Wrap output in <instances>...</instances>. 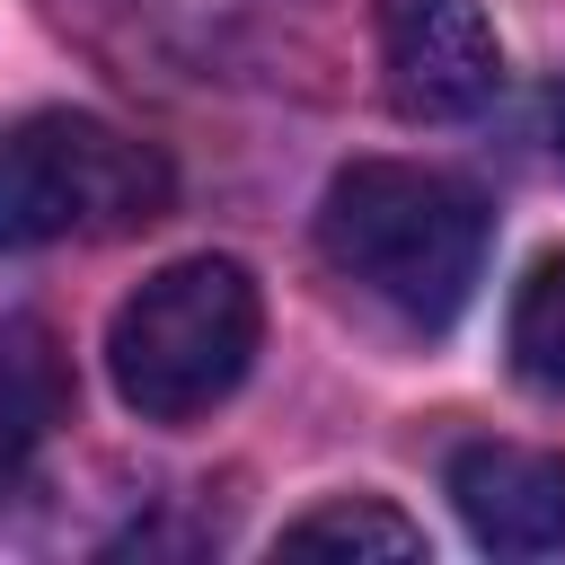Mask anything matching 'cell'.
<instances>
[{
    "label": "cell",
    "mask_w": 565,
    "mask_h": 565,
    "mask_svg": "<svg viewBox=\"0 0 565 565\" xmlns=\"http://www.w3.org/2000/svg\"><path fill=\"white\" fill-rule=\"evenodd\" d=\"M556 159H565V88H556Z\"/></svg>",
    "instance_id": "9c48e42d"
},
{
    "label": "cell",
    "mask_w": 565,
    "mask_h": 565,
    "mask_svg": "<svg viewBox=\"0 0 565 565\" xmlns=\"http://www.w3.org/2000/svg\"><path fill=\"white\" fill-rule=\"evenodd\" d=\"M380 62L415 124H459L503 88V44L477 0H380Z\"/></svg>",
    "instance_id": "277c9868"
},
{
    "label": "cell",
    "mask_w": 565,
    "mask_h": 565,
    "mask_svg": "<svg viewBox=\"0 0 565 565\" xmlns=\"http://www.w3.org/2000/svg\"><path fill=\"white\" fill-rule=\"evenodd\" d=\"M256 335H265V300H256V274L238 256H177L159 265L106 327V371H115V397L150 424H194L212 415L247 362H256Z\"/></svg>",
    "instance_id": "7a4b0ae2"
},
{
    "label": "cell",
    "mask_w": 565,
    "mask_h": 565,
    "mask_svg": "<svg viewBox=\"0 0 565 565\" xmlns=\"http://www.w3.org/2000/svg\"><path fill=\"white\" fill-rule=\"evenodd\" d=\"M450 503L486 556H556L565 547V459L530 441L450 450Z\"/></svg>",
    "instance_id": "5b68a950"
},
{
    "label": "cell",
    "mask_w": 565,
    "mask_h": 565,
    "mask_svg": "<svg viewBox=\"0 0 565 565\" xmlns=\"http://www.w3.org/2000/svg\"><path fill=\"white\" fill-rule=\"evenodd\" d=\"M318 247L380 309H397L406 327L441 335L477 300V274H486V247H494V212H486L477 185H459L441 168L353 159L318 203Z\"/></svg>",
    "instance_id": "6da1fadb"
},
{
    "label": "cell",
    "mask_w": 565,
    "mask_h": 565,
    "mask_svg": "<svg viewBox=\"0 0 565 565\" xmlns=\"http://www.w3.org/2000/svg\"><path fill=\"white\" fill-rule=\"evenodd\" d=\"M282 556H424V521L353 494V503H318L282 530Z\"/></svg>",
    "instance_id": "52a82bcc"
},
{
    "label": "cell",
    "mask_w": 565,
    "mask_h": 565,
    "mask_svg": "<svg viewBox=\"0 0 565 565\" xmlns=\"http://www.w3.org/2000/svg\"><path fill=\"white\" fill-rule=\"evenodd\" d=\"M503 344H512V371H521L530 388H556V397H565V247L521 274Z\"/></svg>",
    "instance_id": "ba28073f"
},
{
    "label": "cell",
    "mask_w": 565,
    "mask_h": 565,
    "mask_svg": "<svg viewBox=\"0 0 565 565\" xmlns=\"http://www.w3.org/2000/svg\"><path fill=\"white\" fill-rule=\"evenodd\" d=\"M168 194H177L168 159L150 141L115 132L106 115L44 106L0 132V256L141 230L168 212Z\"/></svg>",
    "instance_id": "3957f363"
},
{
    "label": "cell",
    "mask_w": 565,
    "mask_h": 565,
    "mask_svg": "<svg viewBox=\"0 0 565 565\" xmlns=\"http://www.w3.org/2000/svg\"><path fill=\"white\" fill-rule=\"evenodd\" d=\"M71 406V362L62 344L35 327V318H9L0 327V494L26 477V459L44 450V433L62 424Z\"/></svg>",
    "instance_id": "8992f818"
}]
</instances>
